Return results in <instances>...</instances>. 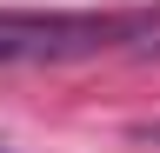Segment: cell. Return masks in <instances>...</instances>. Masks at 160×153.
Returning a JSON list of instances; mask_svg holds the SVG:
<instances>
[{"mask_svg": "<svg viewBox=\"0 0 160 153\" xmlns=\"http://www.w3.org/2000/svg\"><path fill=\"white\" fill-rule=\"evenodd\" d=\"M127 33H160L147 13H0V60H87Z\"/></svg>", "mask_w": 160, "mask_h": 153, "instance_id": "obj_1", "label": "cell"}, {"mask_svg": "<svg viewBox=\"0 0 160 153\" xmlns=\"http://www.w3.org/2000/svg\"><path fill=\"white\" fill-rule=\"evenodd\" d=\"M133 140H147V146H160V120H147V127H133Z\"/></svg>", "mask_w": 160, "mask_h": 153, "instance_id": "obj_2", "label": "cell"}, {"mask_svg": "<svg viewBox=\"0 0 160 153\" xmlns=\"http://www.w3.org/2000/svg\"><path fill=\"white\" fill-rule=\"evenodd\" d=\"M0 153H7V146H0Z\"/></svg>", "mask_w": 160, "mask_h": 153, "instance_id": "obj_3", "label": "cell"}]
</instances>
